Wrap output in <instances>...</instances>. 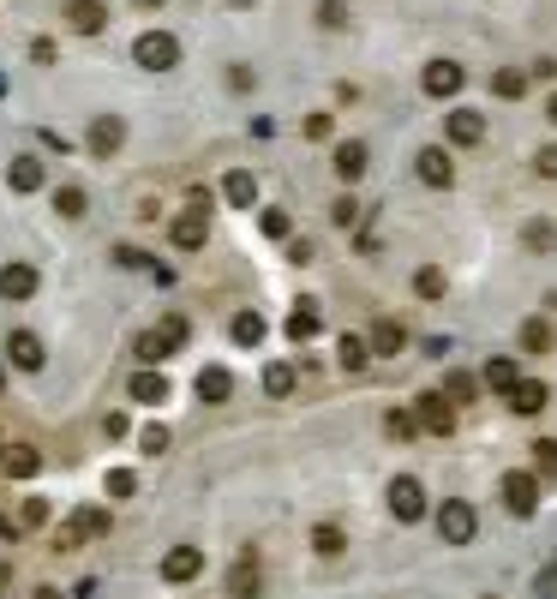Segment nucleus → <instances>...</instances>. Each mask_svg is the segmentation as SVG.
Instances as JSON below:
<instances>
[{"mask_svg": "<svg viewBox=\"0 0 557 599\" xmlns=\"http://www.w3.org/2000/svg\"><path fill=\"white\" fill-rule=\"evenodd\" d=\"M108 534V510H72V522L54 528V552H78L84 540H102Z\"/></svg>", "mask_w": 557, "mask_h": 599, "instance_id": "nucleus-1", "label": "nucleus"}, {"mask_svg": "<svg viewBox=\"0 0 557 599\" xmlns=\"http://www.w3.org/2000/svg\"><path fill=\"white\" fill-rule=\"evenodd\" d=\"M132 60H138L144 72H168V66H180V42H174L168 30H144V36L132 42Z\"/></svg>", "mask_w": 557, "mask_h": 599, "instance_id": "nucleus-2", "label": "nucleus"}, {"mask_svg": "<svg viewBox=\"0 0 557 599\" xmlns=\"http://www.w3.org/2000/svg\"><path fill=\"white\" fill-rule=\"evenodd\" d=\"M474 528H480V516H474V504H462V498H450V504L438 510V534H444V546H468V540H474Z\"/></svg>", "mask_w": 557, "mask_h": 599, "instance_id": "nucleus-3", "label": "nucleus"}, {"mask_svg": "<svg viewBox=\"0 0 557 599\" xmlns=\"http://www.w3.org/2000/svg\"><path fill=\"white\" fill-rule=\"evenodd\" d=\"M414 432H432V438H450L456 432V408L432 390V396H420V408H414Z\"/></svg>", "mask_w": 557, "mask_h": 599, "instance_id": "nucleus-4", "label": "nucleus"}, {"mask_svg": "<svg viewBox=\"0 0 557 599\" xmlns=\"http://www.w3.org/2000/svg\"><path fill=\"white\" fill-rule=\"evenodd\" d=\"M504 510H510V516H534V510H540V480H534L528 468L504 474Z\"/></svg>", "mask_w": 557, "mask_h": 599, "instance_id": "nucleus-5", "label": "nucleus"}, {"mask_svg": "<svg viewBox=\"0 0 557 599\" xmlns=\"http://www.w3.org/2000/svg\"><path fill=\"white\" fill-rule=\"evenodd\" d=\"M390 516H396V522H420V516H426V486H420L414 474L390 480Z\"/></svg>", "mask_w": 557, "mask_h": 599, "instance_id": "nucleus-6", "label": "nucleus"}, {"mask_svg": "<svg viewBox=\"0 0 557 599\" xmlns=\"http://www.w3.org/2000/svg\"><path fill=\"white\" fill-rule=\"evenodd\" d=\"M462 84H468V72H462L456 60H432V66L420 72V90H426V96H438V102H444V96H456Z\"/></svg>", "mask_w": 557, "mask_h": 599, "instance_id": "nucleus-7", "label": "nucleus"}, {"mask_svg": "<svg viewBox=\"0 0 557 599\" xmlns=\"http://www.w3.org/2000/svg\"><path fill=\"white\" fill-rule=\"evenodd\" d=\"M414 174H420L426 186H444V192H450V180H456V162H450V150H444V144H426V150L414 156Z\"/></svg>", "mask_w": 557, "mask_h": 599, "instance_id": "nucleus-8", "label": "nucleus"}, {"mask_svg": "<svg viewBox=\"0 0 557 599\" xmlns=\"http://www.w3.org/2000/svg\"><path fill=\"white\" fill-rule=\"evenodd\" d=\"M6 360L18 366V372H42V336L36 330H6Z\"/></svg>", "mask_w": 557, "mask_h": 599, "instance_id": "nucleus-9", "label": "nucleus"}, {"mask_svg": "<svg viewBox=\"0 0 557 599\" xmlns=\"http://www.w3.org/2000/svg\"><path fill=\"white\" fill-rule=\"evenodd\" d=\"M78 36H96V30H108V0H66V12H60Z\"/></svg>", "mask_w": 557, "mask_h": 599, "instance_id": "nucleus-10", "label": "nucleus"}, {"mask_svg": "<svg viewBox=\"0 0 557 599\" xmlns=\"http://www.w3.org/2000/svg\"><path fill=\"white\" fill-rule=\"evenodd\" d=\"M204 234H210V216H204V210H180V216H174V228H168V240H174L180 252H198V246H204Z\"/></svg>", "mask_w": 557, "mask_h": 599, "instance_id": "nucleus-11", "label": "nucleus"}, {"mask_svg": "<svg viewBox=\"0 0 557 599\" xmlns=\"http://www.w3.org/2000/svg\"><path fill=\"white\" fill-rule=\"evenodd\" d=\"M162 576H168L174 588H180V582H198V576H204V552H198V546H174V552L162 558Z\"/></svg>", "mask_w": 557, "mask_h": 599, "instance_id": "nucleus-12", "label": "nucleus"}, {"mask_svg": "<svg viewBox=\"0 0 557 599\" xmlns=\"http://www.w3.org/2000/svg\"><path fill=\"white\" fill-rule=\"evenodd\" d=\"M120 144H126V120H120V114H96V120H90V150H96V156H114Z\"/></svg>", "mask_w": 557, "mask_h": 599, "instance_id": "nucleus-13", "label": "nucleus"}, {"mask_svg": "<svg viewBox=\"0 0 557 599\" xmlns=\"http://www.w3.org/2000/svg\"><path fill=\"white\" fill-rule=\"evenodd\" d=\"M366 162H372V150H366L360 138H348V144H336V156H330V168H336V180H348V186H354V180L366 174Z\"/></svg>", "mask_w": 557, "mask_h": 599, "instance_id": "nucleus-14", "label": "nucleus"}, {"mask_svg": "<svg viewBox=\"0 0 557 599\" xmlns=\"http://www.w3.org/2000/svg\"><path fill=\"white\" fill-rule=\"evenodd\" d=\"M444 126H450V144H480L486 138V114L480 108H450Z\"/></svg>", "mask_w": 557, "mask_h": 599, "instance_id": "nucleus-15", "label": "nucleus"}, {"mask_svg": "<svg viewBox=\"0 0 557 599\" xmlns=\"http://www.w3.org/2000/svg\"><path fill=\"white\" fill-rule=\"evenodd\" d=\"M222 198H228L234 210H252V204H258V180H252L246 168H228V174H222Z\"/></svg>", "mask_w": 557, "mask_h": 599, "instance_id": "nucleus-16", "label": "nucleus"}, {"mask_svg": "<svg viewBox=\"0 0 557 599\" xmlns=\"http://www.w3.org/2000/svg\"><path fill=\"white\" fill-rule=\"evenodd\" d=\"M402 348H408V330L396 318H378L372 336H366V354H402Z\"/></svg>", "mask_w": 557, "mask_h": 599, "instance_id": "nucleus-17", "label": "nucleus"}, {"mask_svg": "<svg viewBox=\"0 0 557 599\" xmlns=\"http://www.w3.org/2000/svg\"><path fill=\"white\" fill-rule=\"evenodd\" d=\"M546 402H552V390H546L540 378H516V390H510V408H516V414H528V420H534Z\"/></svg>", "mask_w": 557, "mask_h": 599, "instance_id": "nucleus-18", "label": "nucleus"}, {"mask_svg": "<svg viewBox=\"0 0 557 599\" xmlns=\"http://www.w3.org/2000/svg\"><path fill=\"white\" fill-rule=\"evenodd\" d=\"M42 180H48V174H42V162H36V156L6 162V186H12V192H42Z\"/></svg>", "mask_w": 557, "mask_h": 599, "instance_id": "nucleus-19", "label": "nucleus"}, {"mask_svg": "<svg viewBox=\"0 0 557 599\" xmlns=\"http://www.w3.org/2000/svg\"><path fill=\"white\" fill-rule=\"evenodd\" d=\"M0 294H6V300H30V294H36V270H30V264H6V270H0Z\"/></svg>", "mask_w": 557, "mask_h": 599, "instance_id": "nucleus-20", "label": "nucleus"}, {"mask_svg": "<svg viewBox=\"0 0 557 599\" xmlns=\"http://www.w3.org/2000/svg\"><path fill=\"white\" fill-rule=\"evenodd\" d=\"M0 468H6L12 480H30V474L42 468V456H36L30 444H6V450H0Z\"/></svg>", "mask_w": 557, "mask_h": 599, "instance_id": "nucleus-21", "label": "nucleus"}, {"mask_svg": "<svg viewBox=\"0 0 557 599\" xmlns=\"http://www.w3.org/2000/svg\"><path fill=\"white\" fill-rule=\"evenodd\" d=\"M228 396H234V378L222 366H204L198 372V402H228Z\"/></svg>", "mask_w": 557, "mask_h": 599, "instance_id": "nucleus-22", "label": "nucleus"}, {"mask_svg": "<svg viewBox=\"0 0 557 599\" xmlns=\"http://www.w3.org/2000/svg\"><path fill=\"white\" fill-rule=\"evenodd\" d=\"M126 390H132V402H144V408L168 402V378H162V372H138V378H132Z\"/></svg>", "mask_w": 557, "mask_h": 599, "instance_id": "nucleus-23", "label": "nucleus"}, {"mask_svg": "<svg viewBox=\"0 0 557 599\" xmlns=\"http://www.w3.org/2000/svg\"><path fill=\"white\" fill-rule=\"evenodd\" d=\"M258 588H264V576H258V564H252V558H240V564L228 570V594H234V599H252V594H258Z\"/></svg>", "mask_w": 557, "mask_h": 599, "instance_id": "nucleus-24", "label": "nucleus"}, {"mask_svg": "<svg viewBox=\"0 0 557 599\" xmlns=\"http://www.w3.org/2000/svg\"><path fill=\"white\" fill-rule=\"evenodd\" d=\"M312 336H318V306L300 300V306L288 312V342H312Z\"/></svg>", "mask_w": 557, "mask_h": 599, "instance_id": "nucleus-25", "label": "nucleus"}, {"mask_svg": "<svg viewBox=\"0 0 557 599\" xmlns=\"http://www.w3.org/2000/svg\"><path fill=\"white\" fill-rule=\"evenodd\" d=\"M150 336H156V342H162V348H168V354H174V348H186V336H192V324H186V318H180V312H168V318H162V324H156V330H150Z\"/></svg>", "mask_w": 557, "mask_h": 599, "instance_id": "nucleus-26", "label": "nucleus"}, {"mask_svg": "<svg viewBox=\"0 0 557 599\" xmlns=\"http://www.w3.org/2000/svg\"><path fill=\"white\" fill-rule=\"evenodd\" d=\"M366 360H372V354H366V336H342V342H336V366H342V372H366Z\"/></svg>", "mask_w": 557, "mask_h": 599, "instance_id": "nucleus-27", "label": "nucleus"}, {"mask_svg": "<svg viewBox=\"0 0 557 599\" xmlns=\"http://www.w3.org/2000/svg\"><path fill=\"white\" fill-rule=\"evenodd\" d=\"M492 90H498L504 102H516V96H528V72H522V66H504V72L492 78Z\"/></svg>", "mask_w": 557, "mask_h": 599, "instance_id": "nucleus-28", "label": "nucleus"}, {"mask_svg": "<svg viewBox=\"0 0 557 599\" xmlns=\"http://www.w3.org/2000/svg\"><path fill=\"white\" fill-rule=\"evenodd\" d=\"M474 390H480V378H468V372H450V378H444V390H438V396H444V402H450V408H456V402H474Z\"/></svg>", "mask_w": 557, "mask_h": 599, "instance_id": "nucleus-29", "label": "nucleus"}, {"mask_svg": "<svg viewBox=\"0 0 557 599\" xmlns=\"http://www.w3.org/2000/svg\"><path fill=\"white\" fill-rule=\"evenodd\" d=\"M84 204H90V198H84V186H60V192H54V210H60L66 222H78V216H84Z\"/></svg>", "mask_w": 557, "mask_h": 599, "instance_id": "nucleus-30", "label": "nucleus"}, {"mask_svg": "<svg viewBox=\"0 0 557 599\" xmlns=\"http://www.w3.org/2000/svg\"><path fill=\"white\" fill-rule=\"evenodd\" d=\"M444 288H450V282H444V270H438V264H426V270L414 276V294H420V300H444Z\"/></svg>", "mask_w": 557, "mask_h": 599, "instance_id": "nucleus-31", "label": "nucleus"}, {"mask_svg": "<svg viewBox=\"0 0 557 599\" xmlns=\"http://www.w3.org/2000/svg\"><path fill=\"white\" fill-rule=\"evenodd\" d=\"M234 342H240V348H258V342H264V318H258V312H240V318H234Z\"/></svg>", "mask_w": 557, "mask_h": 599, "instance_id": "nucleus-32", "label": "nucleus"}, {"mask_svg": "<svg viewBox=\"0 0 557 599\" xmlns=\"http://www.w3.org/2000/svg\"><path fill=\"white\" fill-rule=\"evenodd\" d=\"M522 348H528V354H546V348H552V324H546V318H528V324H522Z\"/></svg>", "mask_w": 557, "mask_h": 599, "instance_id": "nucleus-33", "label": "nucleus"}, {"mask_svg": "<svg viewBox=\"0 0 557 599\" xmlns=\"http://www.w3.org/2000/svg\"><path fill=\"white\" fill-rule=\"evenodd\" d=\"M264 390H270V396H288V390H294V366H288V360L264 366Z\"/></svg>", "mask_w": 557, "mask_h": 599, "instance_id": "nucleus-34", "label": "nucleus"}, {"mask_svg": "<svg viewBox=\"0 0 557 599\" xmlns=\"http://www.w3.org/2000/svg\"><path fill=\"white\" fill-rule=\"evenodd\" d=\"M486 390H504V396H510V390H516V360H492V366H486Z\"/></svg>", "mask_w": 557, "mask_h": 599, "instance_id": "nucleus-35", "label": "nucleus"}, {"mask_svg": "<svg viewBox=\"0 0 557 599\" xmlns=\"http://www.w3.org/2000/svg\"><path fill=\"white\" fill-rule=\"evenodd\" d=\"M312 546H318V558H336L348 540H342V528H336V522H324V528H312Z\"/></svg>", "mask_w": 557, "mask_h": 599, "instance_id": "nucleus-36", "label": "nucleus"}, {"mask_svg": "<svg viewBox=\"0 0 557 599\" xmlns=\"http://www.w3.org/2000/svg\"><path fill=\"white\" fill-rule=\"evenodd\" d=\"M132 492H138V474H132V468H114V474H108V498H132Z\"/></svg>", "mask_w": 557, "mask_h": 599, "instance_id": "nucleus-37", "label": "nucleus"}, {"mask_svg": "<svg viewBox=\"0 0 557 599\" xmlns=\"http://www.w3.org/2000/svg\"><path fill=\"white\" fill-rule=\"evenodd\" d=\"M318 24H324V30H342V24H348V6H342V0H318Z\"/></svg>", "mask_w": 557, "mask_h": 599, "instance_id": "nucleus-38", "label": "nucleus"}, {"mask_svg": "<svg viewBox=\"0 0 557 599\" xmlns=\"http://www.w3.org/2000/svg\"><path fill=\"white\" fill-rule=\"evenodd\" d=\"M138 444H144V456H162V450H168V426H144Z\"/></svg>", "mask_w": 557, "mask_h": 599, "instance_id": "nucleus-39", "label": "nucleus"}, {"mask_svg": "<svg viewBox=\"0 0 557 599\" xmlns=\"http://www.w3.org/2000/svg\"><path fill=\"white\" fill-rule=\"evenodd\" d=\"M48 522V504L42 498H24V510H18V528H42Z\"/></svg>", "mask_w": 557, "mask_h": 599, "instance_id": "nucleus-40", "label": "nucleus"}, {"mask_svg": "<svg viewBox=\"0 0 557 599\" xmlns=\"http://www.w3.org/2000/svg\"><path fill=\"white\" fill-rule=\"evenodd\" d=\"M288 228H294L288 210H264V234H270V240H288Z\"/></svg>", "mask_w": 557, "mask_h": 599, "instance_id": "nucleus-41", "label": "nucleus"}, {"mask_svg": "<svg viewBox=\"0 0 557 599\" xmlns=\"http://www.w3.org/2000/svg\"><path fill=\"white\" fill-rule=\"evenodd\" d=\"M354 216H360V204H354V198H336V204H330V222H336V228H348Z\"/></svg>", "mask_w": 557, "mask_h": 599, "instance_id": "nucleus-42", "label": "nucleus"}, {"mask_svg": "<svg viewBox=\"0 0 557 599\" xmlns=\"http://www.w3.org/2000/svg\"><path fill=\"white\" fill-rule=\"evenodd\" d=\"M534 462H540L546 474H557V444H552V438H540V444H534Z\"/></svg>", "mask_w": 557, "mask_h": 599, "instance_id": "nucleus-43", "label": "nucleus"}, {"mask_svg": "<svg viewBox=\"0 0 557 599\" xmlns=\"http://www.w3.org/2000/svg\"><path fill=\"white\" fill-rule=\"evenodd\" d=\"M330 132H336L330 114H306V138H330Z\"/></svg>", "mask_w": 557, "mask_h": 599, "instance_id": "nucleus-44", "label": "nucleus"}, {"mask_svg": "<svg viewBox=\"0 0 557 599\" xmlns=\"http://www.w3.org/2000/svg\"><path fill=\"white\" fill-rule=\"evenodd\" d=\"M528 246H552L557 234H552V222H528V234H522Z\"/></svg>", "mask_w": 557, "mask_h": 599, "instance_id": "nucleus-45", "label": "nucleus"}, {"mask_svg": "<svg viewBox=\"0 0 557 599\" xmlns=\"http://www.w3.org/2000/svg\"><path fill=\"white\" fill-rule=\"evenodd\" d=\"M384 426H390V438H414V414H390Z\"/></svg>", "mask_w": 557, "mask_h": 599, "instance_id": "nucleus-46", "label": "nucleus"}, {"mask_svg": "<svg viewBox=\"0 0 557 599\" xmlns=\"http://www.w3.org/2000/svg\"><path fill=\"white\" fill-rule=\"evenodd\" d=\"M534 168H540V174H546V180H557V144H546V150H540V156H534Z\"/></svg>", "mask_w": 557, "mask_h": 599, "instance_id": "nucleus-47", "label": "nucleus"}, {"mask_svg": "<svg viewBox=\"0 0 557 599\" xmlns=\"http://www.w3.org/2000/svg\"><path fill=\"white\" fill-rule=\"evenodd\" d=\"M30 60H36V66H54V42H48V36H42V42H30Z\"/></svg>", "mask_w": 557, "mask_h": 599, "instance_id": "nucleus-48", "label": "nucleus"}, {"mask_svg": "<svg viewBox=\"0 0 557 599\" xmlns=\"http://www.w3.org/2000/svg\"><path fill=\"white\" fill-rule=\"evenodd\" d=\"M534 588H540V594H557V564L546 570V576H540V582H534Z\"/></svg>", "mask_w": 557, "mask_h": 599, "instance_id": "nucleus-49", "label": "nucleus"}, {"mask_svg": "<svg viewBox=\"0 0 557 599\" xmlns=\"http://www.w3.org/2000/svg\"><path fill=\"white\" fill-rule=\"evenodd\" d=\"M6 588H12V564L0 558V594H6Z\"/></svg>", "mask_w": 557, "mask_h": 599, "instance_id": "nucleus-50", "label": "nucleus"}, {"mask_svg": "<svg viewBox=\"0 0 557 599\" xmlns=\"http://www.w3.org/2000/svg\"><path fill=\"white\" fill-rule=\"evenodd\" d=\"M546 120H552V126H557V96H552V102H546Z\"/></svg>", "mask_w": 557, "mask_h": 599, "instance_id": "nucleus-51", "label": "nucleus"}, {"mask_svg": "<svg viewBox=\"0 0 557 599\" xmlns=\"http://www.w3.org/2000/svg\"><path fill=\"white\" fill-rule=\"evenodd\" d=\"M36 599H60V594H54V588H36Z\"/></svg>", "mask_w": 557, "mask_h": 599, "instance_id": "nucleus-52", "label": "nucleus"}, {"mask_svg": "<svg viewBox=\"0 0 557 599\" xmlns=\"http://www.w3.org/2000/svg\"><path fill=\"white\" fill-rule=\"evenodd\" d=\"M132 6H144V12H150V6H162V0H132Z\"/></svg>", "mask_w": 557, "mask_h": 599, "instance_id": "nucleus-53", "label": "nucleus"}, {"mask_svg": "<svg viewBox=\"0 0 557 599\" xmlns=\"http://www.w3.org/2000/svg\"><path fill=\"white\" fill-rule=\"evenodd\" d=\"M228 6H252V0H228Z\"/></svg>", "mask_w": 557, "mask_h": 599, "instance_id": "nucleus-54", "label": "nucleus"}, {"mask_svg": "<svg viewBox=\"0 0 557 599\" xmlns=\"http://www.w3.org/2000/svg\"><path fill=\"white\" fill-rule=\"evenodd\" d=\"M486 599H498V594H486Z\"/></svg>", "mask_w": 557, "mask_h": 599, "instance_id": "nucleus-55", "label": "nucleus"}]
</instances>
